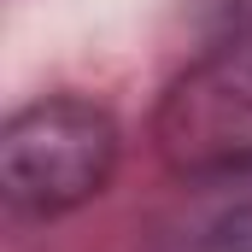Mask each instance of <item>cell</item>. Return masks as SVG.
<instances>
[{
    "label": "cell",
    "instance_id": "cell-1",
    "mask_svg": "<svg viewBox=\"0 0 252 252\" xmlns=\"http://www.w3.org/2000/svg\"><path fill=\"white\" fill-rule=\"evenodd\" d=\"M124 153L118 118L94 100L47 94L12 112L0 129V188L24 217H64L112 182Z\"/></svg>",
    "mask_w": 252,
    "mask_h": 252
},
{
    "label": "cell",
    "instance_id": "cell-2",
    "mask_svg": "<svg viewBox=\"0 0 252 252\" xmlns=\"http://www.w3.org/2000/svg\"><path fill=\"white\" fill-rule=\"evenodd\" d=\"M158 153L193 176L252 158V30L193 64L158 106Z\"/></svg>",
    "mask_w": 252,
    "mask_h": 252
},
{
    "label": "cell",
    "instance_id": "cell-3",
    "mask_svg": "<svg viewBox=\"0 0 252 252\" xmlns=\"http://www.w3.org/2000/svg\"><path fill=\"white\" fill-rule=\"evenodd\" d=\"M164 252H252V158L182 176Z\"/></svg>",
    "mask_w": 252,
    "mask_h": 252
}]
</instances>
